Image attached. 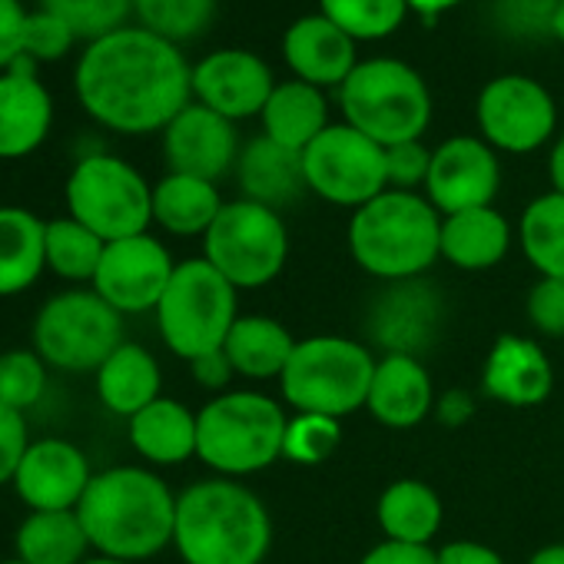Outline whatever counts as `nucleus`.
<instances>
[{
	"mask_svg": "<svg viewBox=\"0 0 564 564\" xmlns=\"http://www.w3.org/2000/svg\"><path fill=\"white\" fill-rule=\"evenodd\" d=\"M74 94L87 117L113 133H163L193 104V67L176 44L127 24L84 47Z\"/></svg>",
	"mask_w": 564,
	"mask_h": 564,
	"instance_id": "f257e3e1",
	"label": "nucleus"
},
{
	"mask_svg": "<svg viewBox=\"0 0 564 564\" xmlns=\"http://www.w3.org/2000/svg\"><path fill=\"white\" fill-rule=\"evenodd\" d=\"M77 514L100 557L140 564L173 544L176 495L150 468L113 465L94 471Z\"/></svg>",
	"mask_w": 564,
	"mask_h": 564,
	"instance_id": "f03ea898",
	"label": "nucleus"
},
{
	"mask_svg": "<svg viewBox=\"0 0 564 564\" xmlns=\"http://www.w3.org/2000/svg\"><path fill=\"white\" fill-rule=\"evenodd\" d=\"M173 544L183 564H262L272 521L246 485L206 478L176 495Z\"/></svg>",
	"mask_w": 564,
	"mask_h": 564,
	"instance_id": "7ed1b4c3",
	"label": "nucleus"
},
{
	"mask_svg": "<svg viewBox=\"0 0 564 564\" xmlns=\"http://www.w3.org/2000/svg\"><path fill=\"white\" fill-rule=\"evenodd\" d=\"M352 259L376 279H419L442 256V216L429 196L386 189L349 223Z\"/></svg>",
	"mask_w": 564,
	"mask_h": 564,
	"instance_id": "20e7f679",
	"label": "nucleus"
},
{
	"mask_svg": "<svg viewBox=\"0 0 564 564\" xmlns=\"http://www.w3.org/2000/svg\"><path fill=\"white\" fill-rule=\"evenodd\" d=\"M290 419L262 392H223L196 412V458L219 478H242L282 458Z\"/></svg>",
	"mask_w": 564,
	"mask_h": 564,
	"instance_id": "39448f33",
	"label": "nucleus"
},
{
	"mask_svg": "<svg viewBox=\"0 0 564 564\" xmlns=\"http://www.w3.org/2000/svg\"><path fill=\"white\" fill-rule=\"evenodd\" d=\"M339 107L349 127L379 147L422 140L432 123V94L415 67L395 57L359 61L339 87Z\"/></svg>",
	"mask_w": 564,
	"mask_h": 564,
	"instance_id": "423d86ee",
	"label": "nucleus"
},
{
	"mask_svg": "<svg viewBox=\"0 0 564 564\" xmlns=\"http://www.w3.org/2000/svg\"><path fill=\"white\" fill-rule=\"evenodd\" d=\"M376 359L366 346L343 336H313L296 343L290 366L282 369L279 386L296 412H316L329 419L366 409Z\"/></svg>",
	"mask_w": 564,
	"mask_h": 564,
	"instance_id": "0eeeda50",
	"label": "nucleus"
},
{
	"mask_svg": "<svg viewBox=\"0 0 564 564\" xmlns=\"http://www.w3.org/2000/svg\"><path fill=\"white\" fill-rule=\"evenodd\" d=\"M236 286L203 256L176 262V272L156 306V326L166 349L186 362L223 349L236 326Z\"/></svg>",
	"mask_w": 564,
	"mask_h": 564,
	"instance_id": "6e6552de",
	"label": "nucleus"
},
{
	"mask_svg": "<svg viewBox=\"0 0 564 564\" xmlns=\"http://www.w3.org/2000/svg\"><path fill=\"white\" fill-rule=\"evenodd\" d=\"M123 316L97 290H67L51 296L31 329V349L47 369L97 372L123 346Z\"/></svg>",
	"mask_w": 564,
	"mask_h": 564,
	"instance_id": "1a4fd4ad",
	"label": "nucleus"
},
{
	"mask_svg": "<svg viewBox=\"0 0 564 564\" xmlns=\"http://www.w3.org/2000/svg\"><path fill=\"white\" fill-rule=\"evenodd\" d=\"M67 216L94 229L104 242L140 236L153 223V186L137 166L113 153H87L64 186Z\"/></svg>",
	"mask_w": 564,
	"mask_h": 564,
	"instance_id": "9d476101",
	"label": "nucleus"
},
{
	"mask_svg": "<svg viewBox=\"0 0 564 564\" xmlns=\"http://www.w3.org/2000/svg\"><path fill=\"white\" fill-rule=\"evenodd\" d=\"M203 259L236 290H259L290 259V232L282 216L252 199L223 203L203 236Z\"/></svg>",
	"mask_w": 564,
	"mask_h": 564,
	"instance_id": "9b49d317",
	"label": "nucleus"
},
{
	"mask_svg": "<svg viewBox=\"0 0 564 564\" xmlns=\"http://www.w3.org/2000/svg\"><path fill=\"white\" fill-rule=\"evenodd\" d=\"M303 170L310 193L336 206H366L389 189L386 147L349 123H329L306 150Z\"/></svg>",
	"mask_w": 564,
	"mask_h": 564,
	"instance_id": "f8f14e48",
	"label": "nucleus"
},
{
	"mask_svg": "<svg viewBox=\"0 0 564 564\" xmlns=\"http://www.w3.org/2000/svg\"><path fill=\"white\" fill-rule=\"evenodd\" d=\"M478 127L491 150L531 153L544 147L557 127V107L551 94L521 74L495 77L478 94Z\"/></svg>",
	"mask_w": 564,
	"mask_h": 564,
	"instance_id": "ddd939ff",
	"label": "nucleus"
},
{
	"mask_svg": "<svg viewBox=\"0 0 564 564\" xmlns=\"http://www.w3.org/2000/svg\"><path fill=\"white\" fill-rule=\"evenodd\" d=\"M173 272L176 262L170 249L156 236L140 232L107 242L90 290H97V296H104L120 316L150 313V310L156 313Z\"/></svg>",
	"mask_w": 564,
	"mask_h": 564,
	"instance_id": "4468645a",
	"label": "nucleus"
},
{
	"mask_svg": "<svg viewBox=\"0 0 564 564\" xmlns=\"http://www.w3.org/2000/svg\"><path fill=\"white\" fill-rule=\"evenodd\" d=\"M501 183V166L495 150L481 137H452L432 150L429 166V203L442 216L491 206Z\"/></svg>",
	"mask_w": 564,
	"mask_h": 564,
	"instance_id": "2eb2a0df",
	"label": "nucleus"
},
{
	"mask_svg": "<svg viewBox=\"0 0 564 564\" xmlns=\"http://www.w3.org/2000/svg\"><path fill=\"white\" fill-rule=\"evenodd\" d=\"M275 90V77L262 57L252 51L226 47L206 54L193 64V97L196 104L216 110L226 120L259 117Z\"/></svg>",
	"mask_w": 564,
	"mask_h": 564,
	"instance_id": "dca6fc26",
	"label": "nucleus"
},
{
	"mask_svg": "<svg viewBox=\"0 0 564 564\" xmlns=\"http://www.w3.org/2000/svg\"><path fill=\"white\" fill-rule=\"evenodd\" d=\"M163 156L170 173L216 183L239 160L236 123L193 100L163 130Z\"/></svg>",
	"mask_w": 564,
	"mask_h": 564,
	"instance_id": "f3484780",
	"label": "nucleus"
},
{
	"mask_svg": "<svg viewBox=\"0 0 564 564\" xmlns=\"http://www.w3.org/2000/svg\"><path fill=\"white\" fill-rule=\"evenodd\" d=\"M90 478L94 468L74 442L41 438L31 442L11 485L31 511H77Z\"/></svg>",
	"mask_w": 564,
	"mask_h": 564,
	"instance_id": "a211bd4d",
	"label": "nucleus"
},
{
	"mask_svg": "<svg viewBox=\"0 0 564 564\" xmlns=\"http://www.w3.org/2000/svg\"><path fill=\"white\" fill-rule=\"evenodd\" d=\"M438 326L442 300L422 275L392 282L372 313V339L386 349V356H419L435 343Z\"/></svg>",
	"mask_w": 564,
	"mask_h": 564,
	"instance_id": "6ab92c4d",
	"label": "nucleus"
},
{
	"mask_svg": "<svg viewBox=\"0 0 564 564\" xmlns=\"http://www.w3.org/2000/svg\"><path fill=\"white\" fill-rule=\"evenodd\" d=\"M282 57L296 70V80L313 87H343L356 70V41L333 24L326 14H306L286 28L282 37Z\"/></svg>",
	"mask_w": 564,
	"mask_h": 564,
	"instance_id": "aec40b11",
	"label": "nucleus"
},
{
	"mask_svg": "<svg viewBox=\"0 0 564 564\" xmlns=\"http://www.w3.org/2000/svg\"><path fill=\"white\" fill-rule=\"evenodd\" d=\"M54 127V97L34 74H0V160L37 153Z\"/></svg>",
	"mask_w": 564,
	"mask_h": 564,
	"instance_id": "412c9836",
	"label": "nucleus"
},
{
	"mask_svg": "<svg viewBox=\"0 0 564 564\" xmlns=\"http://www.w3.org/2000/svg\"><path fill=\"white\" fill-rule=\"evenodd\" d=\"M481 382L495 402H505L511 409H531L551 395L554 369L534 339L501 336L485 359Z\"/></svg>",
	"mask_w": 564,
	"mask_h": 564,
	"instance_id": "4be33fe9",
	"label": "nucleus"
},
{
	"mask_svg": "<svg viewBox=\"0 0 564 564\" xmlns=\"http://www.w3.org/2000/svg\"><path fill=\"white\" fill-rule=\"evenodd\" d=\"M236 180L242 186V199L262 203L269 209H282L300 203L310 186H306V170H303V153L279 147L265 133L249 140L239 150L236 160Z\"/></svg>",
	"mask_w": 564,
	"mask_h": 564,
	"instance_id": "5701e85b",
	"label": "nucleus"
},
{
	"mask_svg": "<svg viewBox=\"0 0 564 564\" xmlns=\"http://www.w3.org/2000/svg\"><path fill=\"white\" fill-rule=\"evenodd\" d=\"M366 409L386 429H415L435 409V389L419 356H386L376 366Z\"/></svg>",
	"mask_w": 564,
	"mask_h": 564,
	"instance_id": "b1692460",
	"label": "nucleus"
},
{
	"mask_svg": "<svg viewBox=\"0 0 564 564\" xmlns=\"http://www.w3.org/2000/svg\"><path fill=\"white\" fill-rule=\"evenodd\" d=\"M94 379H97V399L104 402V409L127 422L137 412H143L150 402H156L160 389H163L160 362L150 356V349L137 346V343H123L94 372Z\"/></svg>",
	"mask_w": 564,
	"mask_h": 564,
	"instance_id": "393cba45",
	"label": "nucleus"
},
{
	"mask_svg": "<svg viewBox=\"0 0 564 564\" xmlns=\"http://www.w3.org/2000/svg\"><path fill=\"white\" fill-rule=\"evenodd\" d=\"M127 435L137 455L150 465H183L196 455V415L166 395L137 412L127 425Z\"/></svg>",
	"mask_w": 564,
	"mask_h": 564,
	"instance_id": "a878e982",
	"label": "nucleus"
},
{
	"mask_svg": "<svg viewBox=\"0 0 564 564\" xmlns=\"http://www.w3.org/2000/svg\"><path fill=\"white\" fill-rule=\"evenodd\" d=\"M259 120L269 140L303 153L329 127V104L319 87L306 80H286L275 84Z\"/></svg>",
	"mask_w": 564,
	"mask_h": 564,
	"instance_id": "bb28decb",
	"label": "nucleus"
},
{
	"mask_svg": "<svg viewBox=\"0 0 564 564\" xmlns=\"http://www.w3.org/2000/svg\"><path fill=\"white\" fill-rule=\"evenodd\" d=\"M47 223L24 206H0V300L31 290L47 269Z\"/></svg>",
	"mask_w": 564,
	"mask_h": 564,
	"instance_id": "cd10ccee",
	"label": "nucleus"
},
{
	"mask_svg": "<svg viewBox=\"0 0 564 564\" xmlns=\"http://www.w3.org/2000/svg\"><path fill=\"white\" fill-rule=\"evenodd\" d=\"M511 246V226L495 206L465 209L442 219V256L458 269H491Z\"/></svg>",
	"mask_w": 564,
	"mask_h": 564,
	"instance_id": "c85d7f7f",
	"label": "nucleus"
},
{
	"mask_svg": "<svg viewBox=\"0 0 564 564\" xmlns=\"http://www.w3.org/2000/svg\"><path fill=\"white\" fill-rule=\"evenodd\" d=\"M223 349H226L236 376L262 382V379H279L282 376V369H286L290 359H293L296 339L279 319L239 316L236 326L229 329Z\"/></svg>",
	"mask_w": 564,
	"mask_h": 564,
	"instance_id": "c756f323",
	"label": "nucleus"
},
{
	"mask_svg": "<svg viewBox=\"0 0 564 564\" xmlns=\"http://www.w3.org/2000/svg\"><path fill=\"white\" fill-rule=\"evenodd\" d=\"M223 209L216 183L183 173H166L153 186V223L170 236H206Z\"/></svg>",
	"mask_w": 564,
	"mask_h": 564,
	"instance_id": "7c9ffc66",
	"label": "nucleus"
},
{
	"mask_svg": "<svg viewBox=\"0 0 564 564\" xmlns=\"http://www.w3.org/2000/svg\"><path fill=\"white\" fill-rule=\"evenodd\" d=\"M14 547L24 564H84L94 551L77 511H31L18 524Z\"/></svg>",
	"mask_w": 564,
	"mask_h": 564,
	"instance_id": "2f4dec72",
	"label": "nucleus"
},
{
	"mask_svg": "<svg viewBox=\"0 0 564 564\" xmlns=\"http://www.w3.org/2000/svg\"><path fill=\"white\" fill-rule=\"evenodd\" d=\"M376 514H379V528H382L386 541L429 544L442 528V501L419 478L392 481L382 491Z\"/></svg>",
	"mask_w": 564,
	"mask_h": 564,
	"instance_id": "473e14b6",
	"label": "nucleus"
},
{
	"mask_svg": "<svg viewBox=\"0 0 564 564\" xmlns=\"http://www.w3.org/2000/svg\"><path fill=\"white\" fill-rule=\"evenodd\" d=\"M518 242L544 279H564V196L544 193L531 199L518 223Z\"/></svg>",
	"mask_w": 564,
	"mask_h": 564,
	"instance_id": "72a5a7b5",
	"label": "nucleus"
},
{
	"mask_svg": "<svg viewBox=\"0 0 564 564\" xmlns=\"http://www.w3.org/2000/svg\"><path fill=\"white\" fill-rule=\"evenodd\" d=\"M104 249H107V242L94 229L77 223L74 216H61V219L47 223L44 259H47V269L57 279L94 282V275L100 269V259H104Z\"/></svg>",
	"mask_w": 564,
	"mask_h": 564,
	"instance_id": "f704fd0d",
	"label": "nucleus"
},
{
	"mask_svg": "<svg viewBox=\"0 0 564 564\" xmlns=\"http://www.w3.org/2000/svg\"><path fill=\"white\" fill-rule=\"evenodd\" d=\"M133 18L137 28L180 47L209 31L216 0H133Z\"/></svg>",
	"mask_w": 564,
	"mask_h": 564,
	"instance_id": "c9c22d12",
	"label": "nucleus"
},
{
	"mask_svg": "<svg viewBox=\"0 0 564 564\" xmlns=\"http://www.w3.org/2000/svg\"><path fill=\"white\" fill-rule=\"evenodd\" d=\"M323 14L339 24L352 41H379L402 28L409 4L405 0H319Z\"/></svg>",
	"mask_w": 564,
	"mask_h": 564,
	"instance_id": "e433bc0d",
	"label": "nucleus"
},
{
	"mask_svg": "<svg viewBox=\"0 0 564 564\" xmlns=\"http://www.w3.org/2000/svg\"><path fill=\"white\" fill-rule=\"evenodd\" d=\"M41 11L61 18L77 41L94 44L130 24L133 0H41Z\"/></svg>",
	"mask_w": 564,
	"mask_h": 564,
	"instance_id": "4c0bfd02",
	"label": "nucleus"
},
{
	"mask_svg": "<svg viewBox=\"0 0 564 564\" xmlns=\"http://www.w3.org/2000/svg\"><path fill=\"white\" fill-rule=\"evenodd\" d=\"M343 445V425L339 419L316 415V412H296L286 425V442H282V458L296 465H323L336 455Z\"/></svg>",
	"mask_w": 564,
	"mask_h": 564,
	"instance_id": "58836bf2",
	"label": "nucleus"
},
{
	"mask_svg": "<svg viewBox=\"0 0 564 564\" xmlns=\"http://www.w3.org/2000/svg\"><path fill=\"white\" fill-rule=\"evenodd\" d=\"M47 392V362L34 349L0 352V402L28 412Z\"/></svg>",
	"mask_w": 564,
	"mask_h": 564,
	"instance_id": "ea45409f",
	"label": "nucleus"
},
{
	"mask_svg": "<svg viewBox=\"0 0 564 564\" xmlns=\"http://www.w3.org/2000/svg\"><path fill=\"white\" fill-rule=\"evenodd\" d=\"M561 0H491L495 24L511 37H554Z\"/></svg>",
	"mask_w": 564,
	"mask_h": 564,
	"instance_id": "a19ab883",
	"label": "nucleus"
},
{
	"mask_svg": "<svg viewBox=\"0 0 564 564\" xmlns=\"http://www.w3.org/2000/svg\"><path fill=\"white\" fill-rule=\"evenodd\" d=\"M74 44H77V37H74V31L61 18H54L47 11L28 14L24 54L31 61H37V64H57V61H64L74 51Z\"/></svg>",
	"mask_w": 564,
	"mask_h": 564,
	"instance_id": "79ce46f5",
	"label": "nucleus"
},
{
	"mask_svg": "<svg viewBox=\"0 0 564 564\" xmlns=\"http://www.w3.org/2000/svg\"><path fill=\"white\" fill-rule=\"evenodd\" d=\"M524 313H528V323L541 336L561 339L564 336V279H544L541 275L528 293Z\"/></svg>",
	"mask_w": 564,
	"mask_h": 564,
	"instance_id": "37998d69",
	"label": "nucleus"
},
{
	"mask_svg": "<svg viewBox=\"0 0 564 564\" xmlns=\"http://www.w3.org/2000/svg\"><path fill=\"white\" fill-rule=\"evenodd\" d=\"M429 166H432V153L422 147V140H409V143H399V147H386L389 189L412 193L415 186H425Z\"/></svg>",
	"mask_w": 564,
	"mask_h": 564,
	"instance_id": "c03bdc74",
	"label": "nucleus"
},
{
	"mask_svg": "<svg viewBox=\"0 0 564 564\" xmlns=\"http://www.w3.org/2000/svg\"><path fill=\"white\" fill-rule=\"evenodd\" d=\"M28 448H31V435H28L24 412L0 402V485L14 481Z\"/></svg>",
	"mask_w": 564,
	"mask_h": 564,
	"instance_id": "a18cd8bd",
	"label": "nucleus"
},
{
	"mask_svg": "<svg viewBox=\"0 0 564 564\" xmlns=\"http://www.w3.org/2000/svg\"><path fill=\"white\" fill-rule=\"evenodd\" d=\"M28 8L21 0H0V74H4L24 54V28Z\"/></svg>",
	"mask_w": 564,
	"mask_h": 564,
	"instance_id": "49530a36",
	"label": "nucleus"
},
{
	"mask_svg": "<svg viewBox=\"0 0 564 564\" xmlns=\"http://www.w3.org/2000/svg\"><path fill=\"white\" fill-rule=\"evenodd\" d=\"M359 564H435V551L429 544H402V541H382Z\"/></svg>",
	"mask_w": 564,
	"mask_h": 564,
	"instance_id": "de8ad7c7",
	"label": "nucleus"
},
{
	"mask_svg": "<svg viewBox=\"0 0 564 564\" xmlns=\"http://www.w3.org/2000/svg\"><path fill=\"white\" fill-rule=\"evenodd\" d=\"M189 369H193V379H196L203 389H213V392H219V395H223V389H226V386L232 382V376H236V369H232L226 349H216V352H206V356L193 359Z\"/></svg>",
	"mask_w": 564,
	"mask_h": 564,
	"instance_id": "09e8293b",
	"label": "nucleus"
},
{
	"mask_svg": "<svg viewBox=\"0 0 564 564\" xmlns=\"http://www.w3.org/2000/svg\"><path fill=\"white\" fill-rule=\"evenodd\" d=\"M435 564H505V557L478 541H452L435 551Z\"/></svg>",
	"mask_w": 564,
	"mask_h": 564,
	"instance_id": "8fccbe9b",
	"label": "nucleus"
},
{
	"mask_svg": "<svg viewBox=\"0 0 564 564\" xmlns=\"http://www.w3.org/2000/svg\"><path fill=\"white\" fill-rule=\"evenodd\" d=\"M435 415H438V422L442 425H448V429H462L471 415H475V399L468 395V392H448L442 402H438V409H435Z\"/></svg>",
	"mask_w": 564,
	"mask_h": 564,
	"instance_id": "3c124183",
	"label": "nucleus"
},
{
	"mask_svg": "<svg viewBox=\"0 0 564 564\" xmlns=\"http://www.w3.org/2000/svg\"><path fill=\"white\" fill-rule=\"evenodd\" d=\"M547 176H551V189L564 196V133H561V137H557V143L551 147Z\"/></svg>",
	"mask_w": 564,
	"mask_h": 564,
	"instance_id": "603ef678",
	"label": "nucleus"
},
{
	"mask_svg": "<svg viewBox=\"0 0 564 564\" xmlns=\"http://www.w3.org/2000/svg\"><path fill=\"white\" fill-rule=\"evenodd\" d=\"M405 4H409V11H415V14H422V18H438V14H445L448 8L462 4V0H405Z\"/></svg>",
	"mask_w": 564,
	"mask_h": 564,
	"instance_id": "864d4df0",
	"label": "nucleus"
},
{
	"mask_svg": "<svg viewBox=\"0 0 564 564\" xmlns=\"http://www.w3.org/2000/svg\"><path fill=\"white\" fill-rule=\"evenodd\" d=\"M528 564H564V544H544L528 557Z\"/></svg>",
	"mask_w": 564,
	"mask_h": 564,
	"instance_id": "5fc2aeb1",
	"label": "nucleus"
},
{
	"mask_svg": "<svg viewBox=\"0 0 564 564\" xmlns=\"http://www.w3.org/2000/svg\"><path fill=\"white\" fill-rule=\"evenodd\" d=\"M554 37L564 44V0L557 4V14H554Z\"/></svg>",
	"mask_w": 564,
	"mask_h": 564,
	"instance_id": "6e6d98bb",
	"label": "nucleus"
},
{
	"mask_svg": "<svg viewBox=\"0 0 564 564\" xmlns=\"http://www.w3.org/2000/svg\"><path fill=\"white\" fill-rule=\"evenodd\" d=\"M84 564H133V561H117V557H100L97 554V557H87Z\"/></svg>",
	"mask_w": 564,
	"mask_h": 564,
	"instance_id": "4d7b16f0",
	"label": "nucleus"
},
{
	"mask_svg": "<svg viewBox=\"0 0 564 564\" xmlns=\"http://www.w3.org/2000/svg\"><path fill=\"white\" fill-rule=\"evenodd\" d=\"M0 564H24L21 557H11V561H0Z\"/></svg>",
	"mask_w": 564,
	"mask_h": 564,
	"instance_id": "13d9d810",
	"label": "nucleus"
}]
</instances>
